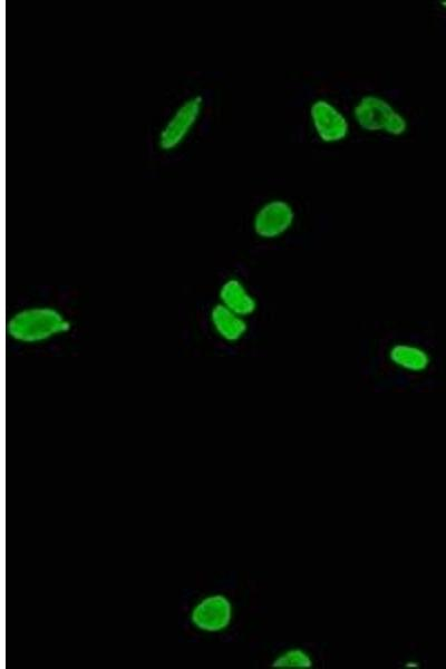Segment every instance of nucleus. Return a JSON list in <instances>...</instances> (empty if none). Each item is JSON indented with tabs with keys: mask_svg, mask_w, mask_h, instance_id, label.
<instances>
[{
	"mask_svg": "<svg viewBox=\"0 0 446 669\" xmlns=\"http://www.w3.org/2000/svg\"><path fill=\"white\" fill-rule=\"evenodd\" d=\"M387 358L397 370L413 375L428 372L433 362L428 349L410 342L394 343L387 352Z\"/></svg>",
	"mask_w": 446,
	"mask_h": 669,
	"instance_id": "0eeeda50",
	"label": "nucleus"
},
{
	"mask_svg": "<svg viewBox=\"0 0 446 669\" xmlns=\"http://www.w3.org/2000/svg\"><path fill=\"white\" fill-rule=\"evenodd\" d=\"M352 120L365 133L391 138H402L410 130L407 116L391 100L377 93L364 94L357 99Z\"/></svg>",
	"mask_w": 446,
	"mask_h": 669,
	"instance_id": "f03ea898",
	"label": "nucleus"
},
{
	"mask_svg": "<svg viewBox=\"0 0 446 669\" xmlns=\"http://www.w3.org/2000/svg\"><path fill=\"white\" fill-rule=\"evenodd\" d=\"M296 220L297 212L292 202L285 198H271L258 207L251 227L259 239L273 241L289 234Z\"/></svg>",
	"mask_w": 446,
	"mask_h": 669,
	"instance_id": "20e7f679",
	"label": "nucleus"
},
{
	"mask_svg": "<svg viewBox=\"0 0 446 669\" xmlns=\"http://www.w3.org/2000/svg\"><path fill=\"white\" fill-rule=\"evenodd\" d=\"M72 324L60 310L48 306L28 307L8 319L6 331L13 341L40 344L71 331Z\"/></svg>",
	"mask_w": 446,
	"mask_h": 669,
	"instance_id": "f257e3e1",
	"label": "nucleus"
},
{
	"mask_svg": "<svg viewBox=\"0 0 446 669\" xmlns=\"http://www.w3.org/2000/svg\"><path fill=\"white\" fill-rule=\"evenodd\" d=\"M220 304L241 317L248 318L258 309L257 298L249 292L244 281L231 277L223 281L219 289Z\"/></svg>",
	"mask_w": 446,
	"mask_h": 669,
	"instance_id": "6e6552de",
	"label": "nucleus"
},
{
	"mask_svg": "<svg viewBox=\"0 0 446 669\" xmlns=\"http://www.w3.org/2000/svg\"><path fill=\"white\" fill-rule=\"evenodd\" d=\"M440 5H441V7L444 8L445 11H446V0H441Z\"/></svg>",
	"mask_w": 446,
	"mask_h": 669,
	"instance_id": "f8f14e48",
	"label": "nucleus"
},
{
	"mask_svg": "<svg viewBox=\"0 0 446 669\" xmlns=\"http://www.w3.org/2000/svg\"><path fill=\"white\" fill-rule=\"evenodd\" d=\"M314 666L312 655L302 648H289L280 653L273 663L278 669H308Z\"/></svg>",
	"mask_w": 446,
	"mask_h": 669,
	"instance_id": "9d476101",
	"label": "nucleus"
},
{
	"mask_svg": "<svg viewBox=\"0 0 446 669\" xmlns=\"http://www.w3.org/2000/svg\"><path fill=\"white\" fill-rule=\"evenodd\" d=\"M406 667H419V663L416 662H410L406 664Z\"/></svg>",
	"mask_w": 446,
	"mask_h": 669,
	"instance_id": "9b49d317",
	"label": "nucleus"
},
{
	"mask_svg": "<svg viewBox=\"0 0 446 669\" xmlns=\"http://www.w3.org/2000/svg\"><path fill=\"white\" fill-rule=\"evenodd\" d=\"M308 118L316 138L326 145L345 142L352 133V121L334 101L319 98L309 105Z\"/></svg>",
	"mask_w": 446,
	"mask_h": 669,
	"instance_id": "7ed1b4c3",
	"label": "nucleus"
},
{
	"mask_svg": "<svg viewBox=\"0 0 446 669\" xmlns=\"http://www.w3.org/2000/svg\"><path fill=\"white\" fill-rule=\"evenodd\" d=\"M205 101L201 95L184 100L163 125L158 137V147L163 152L176 150L186 141L197 125Z\"/></svg>",
	"mask_w": 446,
	"mask_h": 669,
	"instance_id": "39448f33",
	"label": "nucleus"
},
{
	"mask_svg": "<svg viewBox=\"0 0 446 669\" xmlns=\"http://www.w3.org/2000/svg\"><path fill=\"white\" fill-rule=\"evenodd\" d=\"M232 619V605L226 596L215 595L203 599L193 609L192 623L205 632H221Z\"/></svg>",
	"mask_w": 446,
	"mask_h": 669,
	"instance_id": "423d86ee",
	"label": "nucleus"
},
{
	"mask_svg": "<svg viewBox=\"0 0 446 669\" xmlns=\"http://www.w3.org/2000/svg\"><path fill=\"white\" fill-rule=\"evenodd\" d=\"M210 322L222 341L229 344H236L242 341L249 329L247 318L231 312L230 309L220 303L212 307Z\"/></svg>",
	"mask_w": 446,
	"mask_h": 669,
	"instance_id": "1a4fd4ad",
	"label": "nucleus"
}]
</instances>
